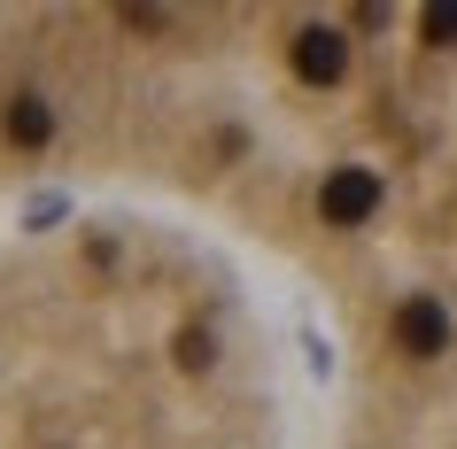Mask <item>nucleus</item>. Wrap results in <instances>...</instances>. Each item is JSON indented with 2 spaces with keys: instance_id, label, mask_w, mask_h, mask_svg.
<instances>
[{
  "instance_id": "nucleus-1",
  "label": "nucleus",
  "mask_w": 457,
  "mask_h": 449,
  "mask_svg": "<svg viewBox=\"0 0 457 449\" xmlns=\"http://www.w3.org/2000/svg\"><path fill=\"white\" fill-rule=\"evenodd\" d=\"M318 210H326V225H364V217L380 210V179L372 170H334L318 187Z\"/></svg>"
},
{
  "instance_id": "nucleus-2",
  "label": "nucleus",
  "mask_w": 457,
  "mask_h": 449,
  "mask_svg": "<svg viewBox=\"0 0 457 449\" xmlns=\"http://www.w3.org/2000/svg\"><path fill=\"white\" fill-rule=\"evenodd\" d=\"M395 341H403V356H442V349H450V310L427 303V295L403 303V310H395Z\"/></svg>"
},
{
  "instance_id": "nucleus-3",
  "label": "nucleus",
  "mask_w": 457,
  "mask_h": 449,
  "mask_svg": "<svg viewBox=\"0 0 457 449\" xmlns=\"http://www.w3.org/2000/svg\"><path fill=\"white\" fill-rule=\"evenodd\" d=\"M295 71L311 78V86H334L349 71V47H341V31H303L295 39Z\"/></svg>"
},
{
  "instance_id": "nucleus-4",
  "label": "nucleus",
  "mask_w": 457,
  "mask_h": 449,
  "mask_svg": "<svg viewBox=\"0 0 457 449\" xmlns=\"http://www.w3.org/2000/svg\"><path fill=\"white\" fill-rule=\"evenodd\" d=\"M8 140H16V147H47L54 140V109H47V101H8Z\"/></svg>"
},
{
  "instance_id": "nucleus-5",
  "label": "nucleus",
  "mask_w": 457,
  "mask_h": 449,
  "mask_svg": "<svg viewBox=\"0 0 457 449\" xmlns=\"http://www.w3.org/2000/svg\"><path fill=\"white\" fill-rule=\"evenodd\" d=\"M419 39H427V47H450L457 39V8H427V16H419Z\"/></svg>"
},
{
  "instance_id": "nucleus-6",
  "label": "nucleus",
  "mask_w": 457,
  "mask_h": 449,
  "mask_svg": "<svg viewBox=\"0 0 457 449\" xmlns=\"http://www.w3.org/2000/svg\"><path fill=\"white\" fill-rule=\"evenodd\" d=\"M179 364H187V372H202V364H210V333H179Z\"/></svg>"
}]
</instances>
